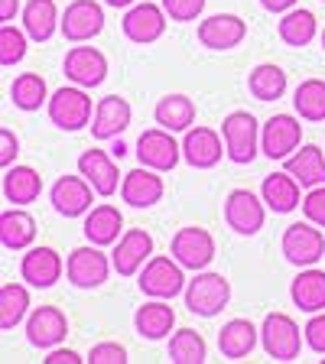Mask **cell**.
<instances>
[{
	"label": "cell",
	"mask_w": 325,
	"mask_h": 364,
	"mask_svg": "<svg viewBox=\"0 0 325 364\" xmlns=\"http://www.w3.org/2000/svg\"><path fill=\"white\" fill-rule=\"evenodd\" d=\"M221 136H225V156L238 166L254 163V156L260 153V127L257 117L247 111H231L221 121Z\"/></svg>",
	"instance_id": "obj_1"
},
{
	"label": "cell",
	"mask_w": 325,
	"mask_h": 364,
	"mask_svg": "<svg viewBox=\"0 0 325 364\" xmlns=\"http://www.w3.org/2000/svg\"><path fill=\"white\" fill-rule=\"evenodd\" d=\"M186 267L169 254V257H150L140 270V293L150 299H173V296L186 293Z\"/></svg>",
	"instance_id": "obj_2"
},
{
	"label": "cell",
	"mask_w": 325,
	"mask_h": 364,
	"mask_svg": "<svg viewBox=\"0 0 325 364\" xmlns=\"http://www.w3.org/2000/svg\"><path fill=\"white\" fill-rule=\"evenodd\" d=\"M303 335L299 326L287 312H270L260 326V341H264V351L273 361H296L299 351H303Z\"/></svg>",
	"instance_id": "obj_3"
},
{
	"label": "cell",
	"mask_w": 325,
	"mask_h": 364,
	"mask_svg": "<svg viewBox=\"0 0 325 364\" xmlns=\"http://www.w3.org/2000/svg\"><path fill=\"white\" fill-rule=\"evenodd\" d=\"M182 296H186V309L189 312H196L202 318H212L231 299V283L221 273H198L196 280L186 283V293Z\"/></svg>",
	"instance_id": "obj_4"
},
{
	"label": "cell",
	"mask_w": 325,
	"mask_h": 364,
	"mask_svg": "<svg viewBox=\"0 0 325 364\" xmlns=\"http://www.w3.org/2000/svg\"><path fill=\"white\" fill-rule=\"evenodd\" d=\"M280 250L293 267H316L319 260L325 257V235L309 218L296 221V225H289L287 231H283Z\"/></svg>",
	"instance_id": "obj_5"
},
{
	"label": "cell",
	"mask_w": 325,
	"mask_h": 364,
	"mask_svg": "<svg viewBox=\"0 0 325 364\" xmlns=\"http://www.w3.org/2000/svg\"><path fill=\"white\" fill-rule=\"evenodd\" d=\"M114 260H107L98 250V244H85V247H75L65 260V277L72 287L78 289H98L101 283L107 280Z\"/></svg>",
	"instance_id": "obj_6"
},
{
	"label": "cell",
	"mask_w": 325,
	"mask_h": 364,
	"mask_svg": "<svg viewBox=\"0 0 325 364\" xmlns=\"http://www.w3.org/2000/svg\"><path fill=\"white\" fill-rule=\"evenodd\" d=\"M95 111H91V98L85 95L82 85L75 88H59L49 98V121L55 124L59 130H82L85 124H91Z\"/></svg>",
	"instance_id": "obj_7"
},
{
	"label": "cell",
	"mask_w": 325,
	"mask_h": 364,
	"mask_svg": "<svg viewBox=\"0 0 325 364\" xmlns=\"http://www.w3.org/2000/svg\"><path fill=\"white\" fill-rule=\"evenodd\" d=\"M179 156H182V144L173 140V130L153 127L137 136V159H140V166H150L156 173H169V169H176Z\"/></svg>",
	"instance_id": "obj_8"
},
{
	"label": "cell",
	"mask_w": 325,
	"mask_h": 364,
	"mask_svg": "<svg viewBox=\"0 0 325 364\" xmlns=\"http://www.w3.org/2000/svg\"><path fill=\"white\" fill-rule=\"evenodd\" d=\"M169 254H173L186 270H205L215 257V237L198 225L179 228L173 235V244H169Z\"/></svg>",
	"instance_id": "obj_9"
},
{
	"label": "cell",
	"mask_w": 325,
	"mask_h": 364,
	"mask_svg": "<svg viewBox=\"0 0 325 364\" xmlns=\"http://www.w3.org/2000/svg\"><path fill=\"white\" fill-rule=\"evenodd\" d=\"M267 218V202L257 198L250 189H235L225 198V221L238 235H257Z\"/></svg>",
	"instance_id": "obj_10"
},
{
	"label": "cell",
	"mask_w": 325,
	"mask_h": 364,
	"mask_svg": "<svg viewBox=\"0 0 325 364\" xmlns=\"http://www.w3.org/2000/svg\"><path fill=\"white\" fill-rule=\"evenodd\" d=\"M166 20L169 14L163 10V4H134V7L124 14L121 26H124V36L137 46H150L156 43L163 33H166Z\"/></svg>",
	"instance_id": "obj_11"
},
{
	"label": "cell",
	"mask_w": 325,
	"mask_h": 364,
	"mask_svg": "<svg viewBox=\"0 0 325 364\" xmlns=\"http://www.w3.org/2000/svg\"><path fill=\"white\" fill-rule=\"evenodd\" d=\"M303 140V124L293 114H273L260 130V153L270 159H287L289 153L299 150Z\"/></svg>",
	"instance_id": "obj_12"
},
{
	"label": "cell",
	"mask_w": 325,
	"mask_h": 364,
	"mask_svg": "<svg viewBox=\"0 0 325 364\" xmlns=\"http://www.w3.org/2000/svg\"><path fill=\"white\" fill-rule=\"evenodd\" d=\"M65 78L82 88H98L107 78V59L95 46H72L65 53Z\"/></svg>",
	"instance_id": "obj_13"
},
{
	"label": "cell",
	"mask_w": 325,
	"mask_h": 364,
	"mask_svg": "<svg viewBox=\"0 0 325 364\" xmlns=\"http://www.w3.org/2000/svg\"><path fill=\"white\" fill-rule=\"evenodd\" d=\"M105 30V10L95 0H75L62 14V36L68 43H88Z\"/></svg>",
	"instance_id": "obj_14"
},
{
	"label": "cell",
	"mask_w": 325,
	"mask_h": 364,
	"mask_svg": "<svg viewBox=\"0 0 325 364\" xmlns=\"http://www.w3.org/2000/svg\"><path fill=\"white\" fill-rule=\"evenodd\" d=\"M68 335V318L59 306H39L26 318V341L33 348H55Z\"/></svg>",
	"instance_id": "obj_15"
},
{
	"label": "cell",
	"mask_w": 325,
	"mask_h": 364,
	"mask_svg": "<svg viewBox=\"0 0 325 364\" xmlns=\"http://www.w3.org/2000/svg\"><path fill=\"white\" fill-rule=\"evenodd\" d=\"M244 36H247V23L235 14H215V16L198 23V43H202L205 49L225 53V49L241 46Z\"/></svg>",
	"instance_id": "obj_16"
},
{
	"label": "cell",
	"mask_w": 325,
	"mask_h": 364,
	"mask_svg": "<svg viewBox=\"0 0 325 364\" xmlns=\"http://www.w3.org/2000/svg\"><path fill=\"white\" fill-rule=\"evenodd\" d=\"M153 257V237L146 235L144 228H130L117 237V247H114V270L121 277H134V273L144 270V264Z\"/></svg>",
	"instance_id": "obj_17"
},
{
	"label": "cell",
	"mask_w": 325,
	"mask_h": 364,
	"mask_svg": "<svg viewBox=\"0 0 325 364\" xmlns=\"http://www.w3.org/2000/svg\"><path fill=\"white\" fill-rule=\"evenodd\" d=\"M62 270H65V264H62L59 250H53V247H30L20 260V277L36 289L55 287Z\"/></svg>",
	"instance_id": "obj_18"
},
{
	"label": "cell",
	"mask_w": 325,
	"mask_h": 364,
	"mask_svg": "<svg viewBox=\"0 0 325 364\" xmlns=\"http://www.w3.org/2000/svg\"><path fill=\"white\" fill-rule=\"evenodd\" d=\"M91 192H95V186L78 173V176H62V179L53 186L49 196H53V208L59 215H65V218H78V215L91 212Z\"/></svg>",
	"instance_id": "obj_19"
},
{
	"label": "cell",
	"mask_w": 325,
	"mask_h": 364,
	"mask_svg": "<svg viewBox=\"0 0 325 364\" xmlns=\"http://www.w3.org/2000/svg\"><path fill=\"white\" fill-rule=\"evenodd\" d=\"M130 117H134V111H130L127 98H121V95H107V98H101L98 105H95L91 136H95V140H111V136H121L124 130L130 127Z\"/></svg>",
	"instance_id": "obj_20"
},
{
	"label": "cell",
	"mask_w": 325,
	"mask_h": 364,
	"mask_svg": "<svg viewBox=\"0 0 325 364\" xmlns=\"http://www.w3.org/2000/svg\"><path fill=\"white\" fill-rule=\"evenodd\" d=\"M121 198L130 208H153L163 198V179L156 176V169L140 166L130 169L121 179Z\"/></svg>",
	"instance_id": "obj_21"
},
{
	"label": "cell",
	"mask_w": 325,
	"mask_h": 364,
	"mask_svg": "<svg viewBox=\"0 0 325 364\" xmlns=\"http://www.w3.org/2000/svg\"><path fill=\"white\" fill-rule=\"evenodd\" d=\"M221 140L212 127H189L186 130V140H182V156L192 169H212L221 159Z\"/></svg>",
	"instance_id": "obj_22"
},
{
	"label": "cell",
	"mask_w": 325,
	"mask_h": 364,
	"mask_svg": "<svg viewBox=\"0 0 325 364\" xmlns=\"http://www.w3.org/2000/svg\"><path fill=\"white\" fill-rule=\"evenodd\" d=\"M78 173L95 186L98 196H114L117 192V182H121V173H117V163H114L111 153L105 150H85L78 156Z\"/></svg>",
	"instance_id": "obj_23"
},
{
	"label": "cell",
	"mask_w": 325,
	"mask_h": 364,
	"mask_svg": "<svg viewBox=\"0 0 325 364\" xmlns=\"http://www.w3.org/2000/svg\"><path fill=\"white\" fill-rule=\"evenodd\" d=\"M299 179H296L293 173H270L264 179V186H260V198L267 202V208L277 215H287L293 212V208H299L303 205V198H299Z\"/></svg>",
	"instance_id": "obj_24"
},
{
	"label": "cell",
	"mask_w": 325,
	"mask_h": 364,
	"mask_svg": "<svg viewBox=\"0 0 325 364\" xmlns=\"http://www.w3.org/2000/svg\"><path fill=\"white\" fill-rule=\"evenodd\" d=\"M85 237H88L91 244H98V247H107V244H114L117 237H121L124 231V215L114 208V205H95L88 215H85Z\"/></svg>",
	"instance_id": "obj_25"
},
{
	"label": "cell",
	"mask_w": 325,
	"mask_h": 364,
	"mask_svg": "<svg viewBox=\"0 0 325 364\" xmlns=\"http://www.w3.org/2000/svg\"><path fill=\"white\" fill-rule=\"evenodd\" d=\"M134 326L146 341H159V338H166V335L173 332L176 312H173V306H166L163 299H150V303H144L140 309H137Z\"/></svg>",
	"instance_id": "obj_26"
},
{
	"label": "cell",
	"mask_w": 325,
	"mask_h": 364,
	"mask_svg": "<svg viewBox=\"0 0 325 364\" xmlns=\"http://www.w3.org/2000/svg\"><path fill=\"white\" fill-rule=\"evenodd\" d=\"M23 30L30 33V39H36V43L53 39V33L62 30V16L55 10V0H30L23 7Z\"/></svg>",
	"instance_id": "obj_27"
},
{
	"label": "cell",
	"mask_w": 325,
	"mask_h": 364,
	"mask_svg": "<svg viewBox=\"0 0 325 364\" xmlns=\"http://www.w3.org/2000/svg\"><path fill=\"white\" fill-rule=\"evenodd\" d=\"M254 348H257V328L250 326L247 318H231L218 332V351L228 361H241Z\"/></svg>",
	"instance_id": "obj_28"
},
{
	"label": "cell",
	"mask_w": 325,
	"mask_h": 364,
	"mask_svg": "<svg viewBox=\"0 0 325 364\" xmlns=\"http://www.w3.org/2000/svg\"><path fill=\"white\" fill-rule=\"evenodd\" d=\"M287 173H293L299 179V186L306 189H316V186H325V153L319 146H303L287 156Z\"/></svg>",
	"instance_id": "obj_29"
},
{
	"label": "cell",
	"mask_w": 325,
	"mask_h": 364,
	"mask_svg": "<svg viewBox=\"0 0 325 364\" xmlns=\"http://www.w3.org/2000/svg\"><path fill=\"white\" fill-rule=\"evenodd\" d=\"M43 192V176L33 166H7L4 173V198L14 205H30Z\"/></svg>",
	"instance_id": "obj_30"
},
{
	"label": "cell",
	"mask_w": 325,
	"mask_h": 364,
	"mask_svg": "<svg viewBox=\"0 0 325 364\" xmlns=\"http://www.w3.org/2000/svg\"><path fill=\"white\" fill-rule=\"evenodd\" d=\"M36 237V221L23 208H7L0 215V244L7 250H26Z\"/></svg>",
	"instance_id": "obj_31"
},
{
	"label": "cell",
	"mask_w": 325,
	"mask_h": 364,
	"mask_svg": "<svg viewBox=\"0 0 325 364\" xmlns=\"http://www.w3.org/2000/svg\"><path fill=\"white\" fill-rule=\"evenodd\" d=\"M289 296H293V303L303 312H322L325 309V270L306 267V270L293 280Z\"/></svg>",
	"instance_id": "obj_32"
},
{
	"label": "cell",
	"mask_w": 325,
	"mask_h": 364,
	"mask_svg": "<svg viewBox=\"0 0 325 364\" xmlns=\"http://www.w3.org/2000/svg\"><path fill=\"white\" fill-rule=\"evenodd\" d=\"M153 117H156L159 127L182 134V130H189L192 121H196V101L186 98V95H166V98H159V105L153 107Z\"/></svg>",
	"instance_id": "obj_33"
},
{
	"label": "cell",
	"mask_w": 325,
	"mask_h": 364,
	"mask_svg": "<svg viewBox=\"0 0 325 364\" xmlns=\"http://www.w3.org/2000/svg\"><path fill=\"white\" fill-rule=\"evenodd\" d=\"M316 30H319V23H316V14L312 10H287L280 20V39L287 46H296V49H303V46H309L312 39H316Z\"/></svg>",
	"instance_id": "obj_34"
},
{
	"label": "cell",
	"mask_w": 325,
	"mask_h": 364,
	"mask_svg": "<svg viewBox=\"0 0 325 364\" xmlns=\"http://www.w3.org/2000/svg\"><path fill=\"white\" fill-rule=\"evenodd\" d=\"M10 101H14L20 111H39V107L49 101V88H46V78L36 72H23L14 78L10 85Z\"/></svg>",
	"instance_id": "obj_35"
},
{
	"label": "cell",
	"mask_w": 325,
	"mask_h": 364,
	"mask_svg": "<svg viewBox=\"0 0 325 364\" xmlns=\"http://www.w3.org/2000/svg\"><path fill=\"white\" fill-rule=\"evenodd\" d=\"M247 91L254 95L257 101H277L283 98V91H287V72L280 65H257L254 72L247 75Z\"/></svg>",
	"instance_id": "obj_36"
},
{
	"label": "cell",
	"mask_w": 325,
	"mask_h": 364,
	"mask_svg": "<svg viewBox=\"0 0 325 364\" xmlns=\"http://www.w3.org/2000/svg\"><path fill=\"white\" fill-rule=\"evenodd\" d=\"M30 312V293L23 283H4L0 287V328L10 332L26 318Z\"/></svg>",
	"instance_id": "obj_37"
},
{
	"label": "cell",
	"mask_w": 325,
	"mask_h": 364,
	"mask_svg": "<svg viewBox=\"0 0 325 364\" xmlns=\"http://www.w3.org/2000/svg\"><path fill=\"white\" fill-rule=\"evenodd\" d=\"M208 358V345L196 328H179L169 338V361L173 364H202Z\"/></svg>",
	"instance_id": "obj_38"
},
{
	"label": "cell",
	"mask_w": 325,
	"mask_h": 364,
	"mask_svg": "<svg viewBox=\"0 0 325 364\" xmlns=\"http://www.w3.org/2000/svg\"><path fill=\"white\" fill-rule=\"evenodd\" d=\"M293 107L303 121H325V82L322 78H306L293 95Z\"/></svg>",
	"instance_id": "obj_39"
},
{
	"label": "cell",
	"mask_w": 325,
	"mask_h": 364,
	"mask_svg": "<svg viewBox=\"0 0 325 364\" xmlns=\"http://www.w3.org/2000/svg\"><path fill=\"white\" fill-rule=\"evenodd\" d=\"M26 36H30V33L16 30L10 23L0 26V65L10 68V65H16V62H23V55H26Z\"/></svg>",
	"instance_id": "obj_40"
},
{
	"label": "cell",
	"mask_w": 325,
	"mask_h": 364,
	"mask_svg": "<svg viewBox=\"0 0 325 364\" xmlns=\"http://www.w3.org/2000/svg\"><path fill=\"white\" fill-rule=\"evenodd\" d=\"M159 4L169 14V20L176 23H189L205 10V0H159Z\"/></svg>",
	"instance_id": "obj_41"
},
{
	"label": "cell",
	"mask_w": 325,
	"mask_h": 364,
	"mask_svg": "<svg viewBox=\"0 0 325 364\" xmlns=\"http://www.w3.org/2000/svg\"><path fill=\"white\" fill-rule=\"evenodd\" d=\"M91 364H127V348L117 345V341H101L88 351Z\"/></svg>",
	"instance_id": "obj_42"
},
{
	"label": "cell",
	"mask_w": 325,
	"mask_h": 364,
	"mask_svg": "<svg viewBox=\"0 0 325 364\" xmlns=\"http://www.w3.org/2000/svg\"><path fill=\"white\" fill-rule=\"evenodd\" d=\"M303 215L312 221V225L325 228V186H316V189L306 192V198H303Z\"/></svg>",
	"instance_id": "obj_43"
},
{
	"label": "cell",
	"mask_w": 325,
	"mask_h": 364,
	"mask_svg": "<svg viewBox=\"0 0 325 364\" xmlns=\"http://www.w3.org/2000/svg\"><path fill=\"white\" fill-rule=\"evenodd\" d=\"M306 345H309L316 355H325V309L316 312V316L306 322Z\"/></svg>",
	"instance_id": "obj_44"
},
{
	"label": "cell",
	"mask_w": 325,
	"mask_h": 364,
	"mask_svg": "<svg viewBox=\"0 0 325 364\" xmlns=\"http://www.w3.org/2000/svg\"><path fill=\"white\" fill-rule=\"evenodd\" d=\"M16 153H20V140H16V134L14 130H0V166L7 169L10 163L16 159Z\"/></svg>",
	"instance_id": "obj_45"
},
{
	"label": "cell",
	"mask_w": 325,
	"mask_h": 364,
	"mask_svg": "<svg viewBox=\"0 0 325 364\" xmlns=\"http://www.w3.org/2000/svg\"><path fill=\"white\" fill-rule=\"evenodd\" d=\"M46 364H82V358H78L75 351H68V348H49Z\"/></svg>",
	"instance_id": "obj_46"
},
{
	"label": "cell",
	"mask_w": 325,
	"mask_h": 364,
	"mask_svg": "<svg viewBox=\"0 0 325 364\" xmlns=\"http://www.w3.org/2000/svg\"><path fill=\"white\" fill-rule=\"evenodd\" d=\"M260 7L270 10V14H287L296 7V0H260Z\"/></svg>",
	"instance_id": "obj_47"
},
{
	"label": "cell",
	"mask_w": 325,
	"mask_h": 364,
	"mask_svg": "<svg viewBox=\"0 0 325 364\" xmlns=\"http://www.w3.org/2000/svg\"><path fill=\"white\" fill-rule=\"evenodd\" d=\"M16 7H20V0H0V20L10 23L16 16Z\"/></svg>",
	"instance_id": "obj_48"
},
{
	"label": "cell",
	"mask_w": 325,
	"mask_h": 364,
	"mask_svg": "<svg viewBox=\"0 0 325 364\" xmlns=\"http://www.w3.org/2000/svg\"><path fill=\"white\" fill-rule=\"evenodd\" d=\"M107 7H130V4H137V0H105Z\"/></svg>",
	"instance_id": "obj_49"
},
{
	"label": "cell",
	"mask_w": 325,
	"mask_h": 364,
	"mask_svg": "<svg viewBox=\"0 0 325 364\" xmlns=\"http://www.w3.org/2000/svg\"><path fill=\"white\" fill-rule=\"evenodd\" d=\"M322 49H325V30H322Z\"/></svg>",
	"instance_id": "obj_50"
},
{
	"label": "cell",
	"mask_w": 325,
	"mask_h": 364,
	"mask_svg": "<svg viewBox=\"0 0 325 364\" xmlns=\"http://www.w3.org/2000/svg\"><path fill=\"white\" fill-rule=\"evenodd\" d=\"M322 4H325V0H322Z\"/></svg>",
	"instance_id": "obj_51"
}]
</instances>
